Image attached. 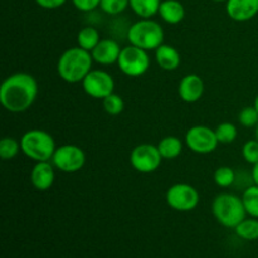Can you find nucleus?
<instances>
[{"label":"nucleus","instance_id":"obj_1","mask_svg":"<svg viewBox=\"0 0 258 258\" xmlns=\"http://www.w3.org/2000/svg\"><path fill=\"white\" fill-rule=\"evenodd\" d=\"M38 91V82L32 75L14 73L5 78L0 86V102L9 112H24L35 102Z\"/></svg>","mask_w":258,"mask_h":258},{"label":"nucleus","instance_id":"obj_2","mask_svg":"<svg viewBox=\"0 0 258 258\" xmlns=\"http://www.w3.org/2000/svg\"><path fill=\"white\" fill-rule=\"evenodd\" d=\"M93 58L91 52L81 47H73L64 50L57 63L59 77L68 83H78L85 80L92 71Z\"/></svg>","mask_w":258,"mask_h":258},{"label":"nucleus","instance_id":"obj_3","mask_svg":"<svg viewBox=\"0 0 258 258\" xmlns=\"http://www.w3.org/2000/svg\"><path fill=\"white\" fill-rule=\"evenodd\" d=\"M212 213L217 222L226 228H236L247 216L242 197L232 193L218 194L212 203Z\"/></svg>","mask_w":258,"mask_h":258},{"label":"nucleus","instance_id":"obj_4","mask_svg":"<svg viewBox=\"0 0 258 258\" xmlns=\"http://www.w3.org/2000/svg\"><path fill=\"white\" fill-rule=\"evenodd\" d=\"M20 148L27 158L35 163L50 161L55 153V141L49 133L39 128L27 131L20 139Z\"/></svg>","mask_w":258,"mask_h":258},{"label":"nucleus","instance_id":"obj_5","mask_svg":"<svg viewBox=\"0 0 258 258\" xmlns=\"http://www.w3.org/2000/svg\"><path fill=\"white\" fill-rule=\"evenodd\" d=\"M127 39L141 49L155 50L164 44V30L155 20L140 19L128 28Z\"/></svg>","mask_w":258,"mask_h":258},{"label":"nucleus","instance_id":"obj_6","mask_svg":"<svg viewBox=\"0 0 258 258\" xmlns=\"http://www.w3.org/2000/svg\"><path fill=\"white\" fill-rule=\"evenodd\" d=\"M117 64L123 75L128 77H140L148 72L150 67V58L148 50L130 44L122 48Z\"/></svg>","mask_w":258,"mask_h":258},{"label":"nucleus","instance_id":"obj_7","mask_svg":"<svg viewBox=\"0 0 258 258\" xmlns=\"http://www.w3.org/2000/svg\"><path fill=\"white\" fill-rule=\"evenodd\" d=\"M163 156L158 146L151 144H140L130 154V164L136 171L143 174L154 173L161 165Z\"/></svg>","mask_w":258,"mask_h":258},{"label":"nucleus","instance_id":"obj_8","mask_svg":"<svg viewBox=\"0 0 258 258\" xmlns=\"http://www.w3.org/2000/svg\"><path fill=\"white\" fill-rule=\"evenodd\" d=\"M166 203L178 212H190L199 203V193L194 186L185 183L174 184L166 191Z\"/></svg>","mask_w":258,"mask_h":258},{"label":"nucleus","instance_id":"obj_9","mask_svg":"<svg viewBox=\"0 0 258 258\" xmlns=\"http://www.w3.org/2000/svg\"><path fill=\"white\" fill-rule=\"evenodd\" d=\"M52 163L63 173H77L85 166L86 154L80 146L67 144L55 149Z\"/></svg>","mask_w":258,"mask_h":258},{"label":"nucleus","instance_id":"obj_10","mask_svg":"<svg viewBox=\"0 0 258 258\" xmlns=\"http://www.w3.org/2000/svg\"><path fill=\"white\" fill-rule=\"evenodd\" d=\"M185 143L193 153L204 155V154L213 153L219 141L217 139L216 131L208 126L197 125L186 131Z\"/></svg>","mask_w":258,"mask_h":258},{"label":"nucleus","instance_id":"obj_11","mask_svg":"<svg viewBox=\"0 0 258 258\" xmlns=\"http://www.w3.org/2000/svg\"><path fill=\"white\" fill-rule=\"evenodd\" d=\"M83 91L92 98L103 100L113 93L115 81L108 72L102 70H92L82 81Z\"/></svg>","mask_w":258,"mask_h":258},{"label":"nucleus","instance_id":"obj_12","mask_svg":"<svg viewBox=\"0 0 258 258\" xmlns=\"http://www.w3.org/2000/svg\"><path fill=\"white\" fill-rule=\"evenodd\" d=\"M179 96L184 102L194 103L202 98L204 93V82L201 76L190 73L181 78L179 83Z\"/></svg>","mask_w":258,"mask_h":258},{"label":"nucleus","instance_id":"obj_13","mask_svg":"<svg viewBox=\"0 0 258 258\" xmlns=\"http://www.w3.org/2000/svg\"><path fill=\"white\" fill-rule=\"evenodd\" d=\"M226 10L234 22H248L258 14V0H228Z\"/></svg>","mask_w":258,"mask_h":258},{"label":"nucleus","instance_id":"obj_14","mask_svg":"<svg viewBox=\"0 0 258 258\" xmlns=\"http://www.w3.org/2000/svg\"><path fill=\"white\" fill-rule=\"evenodd\" d=\"M54 165H52L49 161L35 163L30 171V183L39 191H45L52 188V185L54 184Z\"/></svg>","mask_w":258,"mask_h":258},{"label":"nucleus","instance_id":"obj_15","mask_svg":"<svg viewBox=\"0 0 258 258\" xmlns=\"http://www.w3.org/2000/svg\"><path fill=\"white\" fill-rule=\"evenodd\" d=\"M122 48L120 47L116 40L107 38V39H101L100 43L95 47V49L91 52L95 62L102 66H110L113 63H117L118 57L121 54Z\"/></svg>","mask_w":258,"mask_h":258},{"label":"nucleus","instance_id":"obj_16","mask_svg":"<svg viewBox=\"0 0 258 258\" xmlns=\"http://www.w3.org/2000/svg\"><path fill=\"white\" fill-rule=\"evenodd\" d=\"M155 59L159 67L163 68L164 71L178 70L181 63L179 50L169 44H161L158 49H155Z\"/></svg>","mask_w":258,"mask_h":258},{"label":"nucleus","instance_id":"obj_17","mask_svg":"<svg viewBox=\"0 0 258 258\" xmlns=\"http://www.w3.org/2000/svg\"><path fill=\"white\" fill-rule=\"evenodd\" d=\"M159 15L165 23L175 25L185 18V8L179 0H163L159 8Z\"/></svg>","mask_w":258,"mask_h":258},{"label":"nucleus","instance_id":"obj_18","mask_svg":"<svg viewBox=\"0 0 258 258\" xmlns=\"http://www.w3.org/2000/svg\"><path fill=\"white\" fill-rule=\"evenodd\" d=\"M158 149L163 159L173 160V159L178 158L183 151V143L176 136H165L158 144Z\"/></svg>","mask_w":258,"mask_h":258},{"label":"nucleus","instance_id":"obj_19","mask_svg":"<svg viewBox=\"0 0 258 258\" xmlns=\"http://www.w3.org/2000/svg\"><path fill=\"white\" fill-rule=\"evenodd\" d=\"M161 0H130V8L141 19H150L159 14Z\"/></svg>","mask_w":258,"mask_h":258},{"label":"nucleus","instance_id":"obj_20","mask_svg":"<svg viewBox=\"0 0 258 258\" xmlns=\"http://www.w3.org/2000/svg\"><path fill=\"white\" fill-rule=\"evenodd\" d=\"M100 33L93 27L82 28L77 34L78 47L83 48V49L88 50V52H92L96 45L100 43Z\"/></svg>","mask_w":258,"mask_h":258},{"label":"nucleus","instance_id":"obj_21","mask_svg":"<svg viewBox=\"0 0 258 258\" xmlns=\"http://www.w3.org/2000/svg\"><path fill=\"white\" fill-rule=\"evenodd\" d=\"M237 236L244 241H257L258 239V218H246L234 228Z\"/></svg>","mask_w":258,"mask_h":258},{"label":"nucleus","instance_id":"obj_22","mask_svg":"<svg viewBox=\"0 0 258 258\" xmlns=\"http://www.w3.org/2000/svg\"><path fill=\"white\" fill-rule=\"evenodd\" d=\"M242 202L248 216L258 218V186L249 185L242 194Z\"/></svg>","mask_w":258,"mask_h":258},{"label":"nucleus","instance_id":"obj_23","mask_svg":"<svg viewBox=\"0 0 258 258\" xmlns=\"http://www.w3.org/2000/svg\"><path fill=\"white\" fill-rule=\"evenodd\" d=\"M22 150L20 143L14 138H3L0 141V158L3 160H12Z\"/></svg>","mask_w":258,"mask_h":258},{"label":"nucleus","instance_id":"obj_24","mask_svg":"<svg viewBox=\"0 0 258 258\" xmlns=\"http://www.w3.org/2000/svg\"><path fill=\"white\" fill-rule=\"evenodd\" d=\"M214 183L221 188H229L236 181V173L231 166H221L214 171Z\"/></svg>","mask_w":258,"mask_h":258},{"label":"nucleus","instance_id":"obj_25","mask_svg":"<svg viewBox=\"0 0 258 258\" xmlns=\"http://www.w3.org/2000/svg\"><path fill=\"white\" fill-rule=\"evenodd\" d=\"M214 131H216L217 139H218L219 143L222 144L233 143V141L237 139V135H238L237 127L231 122L219 123Z\"/></svg>","mask_w":258,"mask_h":258},{"label":"nucleus","instance_id":"obj_26","mask_svg":"<svg viewBox=\"0 0 258 258\" xmlns=\"http://www.w3.org/2000/svg\"><path fill=\"white\" fill-rule=\"evenodd\" d=\"M102 105H103V110L111 116L120 115V113L123 111V108H125V102H123L122 97L116 95V93H111V95H108L107 97L103 98Z\"/></svg>","mask_w":258,"mask_h":258},{"label":"nucleus","instance_id":"obj_27","mask_svg":"<svg viewBox=\"0 0 258 258\" xmlns=\"http://www.w3.org/2000/svg\"><path fill=\"white\" fill-rule=\"evenodd\" d=\"M130 7V0H101L100 8L108 15H117Z\"/></svg>","mask_w":258,"mask_h":258},{"label":"nucleus","instance_id":"obj_28","mask_svg":"<svg viewBox=\"0 0 258 258\" xmlns=\"http://www.w3.org/2000/svg\"><path fill=\"white\" fill-rule=\"evenodd\" d=\"M238 120L244 127H256L258 125V111L254 106H247L239 112Z\"/></svg>","mask_w":258,"mask_h":258},{"label":"nucleus","instance_id":"obj_29","mask_svg":"<svg viewBox=\"0 0 258 258\" xmlns=\"http://www.w3.org/2000/svg\"><path fill=\"white\" fill-rule=\"evenodd\" d=\"M242 155H243L244 160L248 164H254L258 163V140L254 139V140L247 141L246 144L242 148Z\"/></svg>","mask_w":258,"mask_h":258},{"label":"nucleus","instance_id":"obj_30","mask_svg":"<svg viewBox=\"0 0 258 258\" xmlns=\"http://www.w3.org/2000/svg\"><path fill=\"white\" fill-rule=\"evenodd\" d=\"M72 3L80 12H92L100 7L101 0H72Z\"/></svg>","mask_w":258,"mask_h":258},{"label":"nucleus","instance_id":"obj_31","mask_svg":"<svg viewBox=\"0 0 258 258\" xmlns=\"http://www.w3.org/2000/svg\"><path fill=\"white\" fill-rule=\"evenodd\" d=\"M67 0H35L38 5L43 9H57L62 7Z\"/></svg>","mask_w":258,"mask_h":258},{"label":"nucleus","instance_id":"obj_32","mask_svg":"<svg viewBox=\"0 0 258 258\" xmlns=\"http://www.w3.org/2000/svg\"><path fill=\"white\" fill-rule=\"evenodd\" d=\"M252 181H253L254 185L258 186V163L254 164L253 165V169H252Z\"/></svg>","mask_w":258,"mask_h":258},{"label":"nucleus","instance_id":"obj_33","mask_svg":"<svg viewBox=\"0 0 258 258\" xmlns=\"http://www.w3.org/2000/svg\"><path fill=\"white\" fill-rule=\"evenodd\" d=\"M254 107L257 108V111H258V95H257V97H256V100H254Z\"/></svg>","mask_w":258,"mask_h":258},{"label":"nucleus","instance_id":"obj_34","mask_svg":"<svg viewBox=\"0 0 258 258\" xmlns=\"http://www.w3.org/2000/svg\"><path fill=\"white\" fill-rule=\"evenodd\" d=\"M212 2H216V3H223V2H228V0H212Z\"/></svg>","mask_w":258,"mask_h":258},{"label":"nucleus","instance_id":"obj_35","mask_svg":"<svg viewBox=\"0 0 258 258\" xmlns=\"http://www.w3.org/2000/svg\"><path fill=\"white\" fill-rule=\"evenodd\" d=\"M256 139L258 140V125L256 126Z\"/></svg>","mask_w":258,"mask_h":258}]
</instances>
